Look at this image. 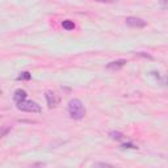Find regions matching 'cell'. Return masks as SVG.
<instances>
[{
    "mask_svg": "<svg viewBox=\"0 0 168 168\" xmlns=\"http://www.w3.org/2000/svg\"><path fill=\"white\" fill-rule=\"evenodd\" d=\"M45 97H46V101H47L49 108H55V106H58L60 102V97L53 91H46Z\"/></svg>",
    "mask_w": 168,
    "mask_h": 168,
    "instance_id": "obj_4",
    "label": "cell"
},
{
    "mask_svg": "<svg viewBox=\"0 0 168 168\" xmlns=\"http://www.w3.org/2000/svg\"><path fill=\"white\" fill-rule=\"evenodd\" d=\"M95 167H112L109 163H95Z\"/></svg>",
    "mask_w": 168,
    "mask_h": 168,
    "instance_id": "obj_13",
    "label": "cell"
},
{
    "mask_svg": "<svg viewBox=\"0 0 168 168\" xmlns=\"http://www.w3.org/2000/svg\"><path fill=\"white\" fill-rule=\"evenodd\" d=\"M9 130H11V126H7V127L3 129V131H2V137H5V134L8 133Z\"/></svg>",
    "mask_w": 168,
    "mask_h": 168,
    "instance_id": "obj_14",
    "label": "cell"
},
{
    "mask_svg": "<svg viewBox=\"0 0 168 168\" xmlns=\"http://www.w3.org/2000/svg\"><path fill=\"white\" fill-rule=\"evenodd\" d=\"M126 59H117V60H112V62H109L106 64V70L109 71H118L121 70L122 67L126 64Z\"/></svg>",
    "mask_w": 168,
    "mask_h": 168,
    "instance_id": "obj_5",
    "label": "cell"
},
{
    "mask_svg": "<svg viewBox=\"0 0 168 168\" xmlns=\"http://www.w3.org/2000/svg\"><path fill=\"white\" fill-rule=\"evenodd\" d=\"M159 80H160V84H163L164 87H168V75L163 78H159Z\"/></svg>",
    "mask_w": 168,
    "mask_h": 168,
    "instance_id": "obj_12",
    "label": "cell"
},
{
    "mask_svg": "<svg viewBox=\"0 0 168 168\" xmlns=\"http://www.w3.org/2000/svg\"><path fill=\"white\" fill-rule=\"evenodd\" d=\"M126 25L130 28H137V29H141V28H145L147 25V21H145L143 19H139V17H133L129 16L126 17Z\"/></svg>",
    "mask_w": 168,
    "mask_h": 168,
    "instance_id": "obj_3",
    "label": "cell"
},
{
    "mask_svg": "<svg viewBox=\"0 0 168 168\" xmlns=\"http://www.w3.org/2000/svg\"><path fill=\"white\" fill-rule=\"evenodd\" d=\"M17 109L23 110V112H28V113H40L42 108L41 105H38L35 101H28V100H24L17 104Z\"/></svg>",
    "mask_w": 168,
    "mask_h": 168,
    "instance_id": "obj_2",
    "label": "cell"
},
{
    "mask_svg": "<svg viewBox=\"0 0 168 168\" xmlns=\"http://www.w3.org/2000/svg\"><path fill=\"white\" fill-rule=\"evenodd\" d=\"M26 91H24V89H16L15 93H13V101L16 102V104H19V102L24 101V100H26Z\"/></svg>",
    "mask_w": 168,
    "mask_h": 168,
    "instance_id": "obj_6",
    "label": "cell"
},
{
    "mask_svg": "<svg viewBox=\"0 0 168 168\" xmlns=\"http://www.w3.org/2000/svg\"><path fill=\"white\" fill-rule=\"evenodd\" d=\"M62 26H63V29H66V30H74L75 23L71 20H64V21H62Z\"/></svg>",
    "mask_w": 168,
    "mask_h": 168,
    "instance_id": "obj_7",
    "label": "cell"
},
{
    "mask_svg": "<svg viewBox=\"0 0 168 168\" xmlns=\"http://www.w3.org/2000/svg\"><path fill=\"white\" fill-rule=\"evenodd\" d=\"M135 55H137V57H142V58H147V59H154L151 55H150V54H147V53H145V51L135 53Z\"/></svg>",
    "mask_w": 168,
    "mask_h": 168,
    "instance_id": "obj_11",
    "label": "cell"
},
{
    "mask_svg": "<svg viewBox=\"0 0 168 168\" xmlns=\"http://www.w3.org/2000/svg\"><path fill=\"white\" fill-rule=\"evenodd\" d=\"M121 148H124V150H137L138 146L134 145V143H131V142H127V143L121 145Z\"/></svg>",
    "mask_w": 168,
    "mask_h": 168,
    "instance_id": "obj_10",
    "label": "cell"
},
{
    "mask_svg": "<svg viewBox=\"0 0 168 168\" xmlns=\"http://www.w3.org/2000/svg\"><path fill=\"white\" fill-rule=\"evenodd\" d=\"M109 137L113 139V141H122L124 139V134L120 133V131H110L109 133Z\"/></svg>",
    "mask_w": 168,
    "mask_h": 168,
    "instance_id": "obj_8",
    "label": "cell"
},
{
    "mask_svg": "<svg viewBox=\"0 0 168 168\" xmlns=\"http://www.w3.org/2000/svg\"><path fill=\"white\" fill-rule=\"evenodd\" d=\"M95 2H99V3H114L116 0H95Z\"/></svg>",
    "mask_w": 168,
    "mask_h": 168,
    "instance_id": "obj_15",
    "label": "cell"
},
{
    "mask_svg": "<svg viewBox=\"0 0 168 168\" xmlns=\"http://www.w3.org/2000/svg\"><path fill=\"white\" fill-rule=\"evenodd\" d=\"M162 3H168V0H160Z\"/></svg>",
    "mask_w": 168,
    "mask_h": 168,
    "instance_id": "obj_16",
    "label": "cell"
},
{
    "mask_svg": "<svg viewBox=\"0 0 168 168\" xmlns=\"http://www.w3.org/2000/svg\"><path fill=\"white\" fill-rule=\"evenodd\" d=\"M30 78H32V74L28 72V71H24V72H21L17 76V80H30Z\"/></svg>",
    "mask_w": 168,
    "mask_h": 168,
    "instance_id": "obj_9",
    "label": "cell"
},
{
    "mask_svg": "<svg viewBox=\"0 0 168 168\" xmlns=\"http://www.w3.org/2000/svg\"><path fill=\"white\" fill-rule=\"evenodd\" d=\"M67 110H69V114L71 118L74 120H83L87 114V110H85L83 102L80 101L79 99H72L70 100L69 106H67Z\"/></svg>",
    "mask_w": 168,
    "mask_h": 168,
    "instance_id": "obj_1",
    "label": "cell"
}]
</instances>
